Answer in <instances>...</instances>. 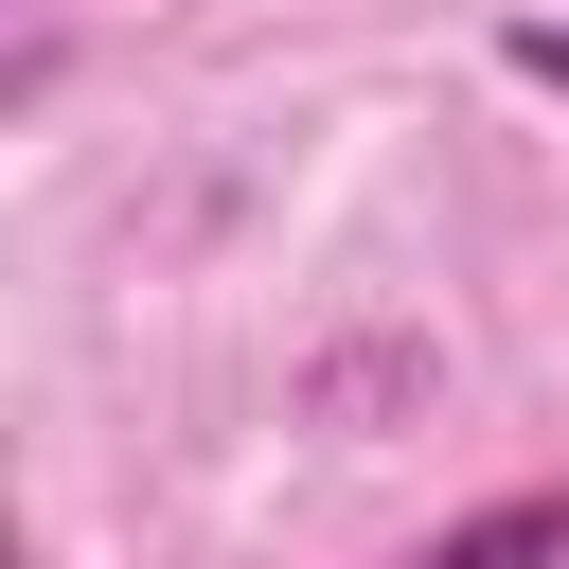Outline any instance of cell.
Instances as JSON below:
<instances>
[{"mask_svg": "<svg viewBox=\"0 0 569 569\" xmlns=\"http://www.w3.org/2000/svg\"><path fill=\"white\" fill-rule=\"evenodd\" d=\"M498 53H516V71H533V89H569V18H516V36H498Z\"/></svg>", "mask_w": 569, "mask_h": 569, "instance_id": "cell-2", "label": "cell"}, {"mask_svg": "<svg viewBox=\"0 0 569 569\" xmlns=\"http://www.w3.org/2000/svg\"><path fill=\"white\" fill-rule=\"evenodd\" d=\"M427 569H569V498H480L427 533Z\"/></svg>", "mask_w": 569, "mask_h": 569, "instance_id": "cell-1", "label": "cell"}]
</instances>
